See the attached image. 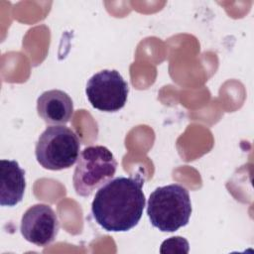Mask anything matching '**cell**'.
<instances>
[{
    "mask_svg": "<svg viewBox=\"0 0 254 254\" xmlns=\"http://www.w3.org/2000/svg\"><path fill=\"white\" fill-rule=\"evenodd\" d=\"M80 141L77 135L64 125H53L40 135L35 148L38 163L47 170L68 169L78 160Z\"/></svg>",
    "mask_w": 254,
    "mask_h": 254,
    "instance_id": "cell-3",
    "label": "cell"
},
{
    "mask_svg": "<svg viewBox=\"0 0 254 254\" xmlns=\"http://www.w3.org/2000/svg\"><path fill=\"white\" fill-rule=\"evenodd\" d=\"M38 115L48 124L64 125L72 117L73 102L70 96L60 89L43 92L37 99Z\"/></svg>",
    "mask_w": 254,
    "mask_h": 254,
    "instance_id": "cell-7",
    "label": "cell"
},
{
    "mask_svg": "<svg viewBox=\"0 0 254 254\" xmlns=\"http://www.w3.org/2000/svg\"><path fill=\"white\" fill-rule=\"evenodd\" d=\"M189 190L178 184L157 188L149 196L147 214L151 224L162 232L186 226L191 214Z\"/></svg>",
    "mask_w": 254,
    "mask_h": 254,
    "instance_id": "cell-2",
    "label": "cell"
},
{
    "mask_svg": "<svg viewBox=\"0 0 254 254\" xmlns=\"http://www.w3.org/2000/svg\"><path fill=\"white\" fill-rule=\"evenodd\" d=\"M144 180L117 177L99 188L91 203L94 220L106 231L124 232L140 221L146 203Z\"/></svg>",
    "mask_w": 254,
    "mask_h": 254,
    "instance_id": "cell-1",
    "label": "cell"
},
{
    "mask_svg": "<svg viewBox=\"0 0 254 254\" xmlns=\"http://www.w3.org/2000/svg\"><path fill=\"white\" fill-rule=\"evenodd\" d=\"M0 172V204L15 206L22 200L26 190L25 171L15 160H1Z\"/></svg>",
    "mask_w": 254,
    "mask_h": 254,
    "instance_id": "cell-8",
    "label": "cell"
},
{
    "mask_svg": "<svg viewBox=\"0 0 254 254\" xmlns=\"http://www.w3.org/2000/svg\"><path fill=\"white\" fill-rule=\"evenodd\" d=\"M85 93L88 101L95 109L103 112H116L124 107L129 87L119 71L103 69L88 79Z\"/></svg>",
    "mask_w": 254,
    "mask_h": 254,
    "instance_id": "cell-5",
    "label": "cell"
},
{
    "mask_svg": "<svg viewBox=\"0 0 254 254\" xmlns=\"http://www.w3.org/2000/svg\"><path fill=\"white\" fill-rule=\"evenodd\" d=\"M117 162L104 146L86 147L79 155L72 184L75 192L81 196L90 195L115 175Z\"/></svg>",
    "mask_w": 254,
    "mask_h": 254,
    "instance_id": "cell-4",
    "label": "cell"
},
{
    "mask_svg": "<svg viewBox=\"0 0 254 254\" xmlns=\"http://www.w3.org/2000/svg\"><path fill=\"white\" fill-rule=\"evenodd\" d=\"M20 230L28 242L46 247L56 240L60 230V221L50 205L37 203L24 212Z\"/></svg>",
    "mask_w": 254,
    "mask_h": 254,
    "instance_id": "cell-6",
    "label": "cell"
},
{
    "mask_svg": "<svg viewBox=\"0 0 254 254\" xmlns=\"http://www.w3.org/2000/svg\"><path fill=\"white\" fill-rule=\"evenodd\" d=\"M190 245L187 239L181 236H174L166 239L160 248L161 253H188Z\"/></svg>",
    "mask_w": 254,
    "mask_h": 254,
    "instance_id": "cell-9",
    "label": "cell"
}]
</instances>
